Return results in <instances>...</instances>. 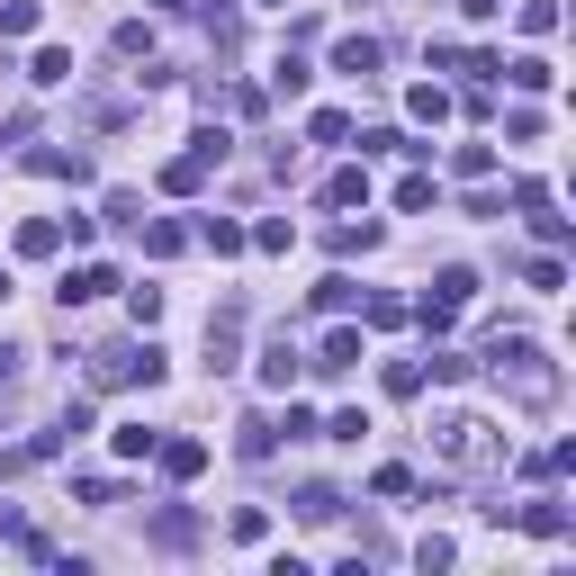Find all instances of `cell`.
<instances>
[{
    "mask_svg": "<svg viewBox=\"0 0 576 576\" xmlns=\"http://www.w3.org/2000/svg\"><path fill=\"white\" fill-rule=\"evenodd\" d=\"M477 370L514 397V405H558V370H549V351L541 342H523V333H495L486 351H477Z\"/></svg>",
    "mask_w": 576,
    "mask_h": 576,
    "instance_id": "obj_1",
    "label": "cell"
},
{
    "mask_svg": "<svg viewBox=\"0 0 576 576\" xmlns=\"http://www.w3.org/2000/svg\"><path fill=\"white\" fill-rule=\"evenodd\" d=\"M432 460L442 469H504V432L486 423V414H432Z\"/></svg>",
    "mask_w": 576,
    "mask_h": 576,
    "instance_id": "obj_2",
    "label": "cell"
},
{
    "mask_svg": "<svg viewBox=\"0 0 576 576\" xmlns=\"http://www.w3.org/2000/svg\"><path fill=\"white\" fill-rule=\"evenodd\" d=\"M163 379V351L154 342H109L91 351V388H154Z\"/></svg>",
    "mask_w": 576,
    "mask_h": 576,
    "instance_id": "obj_3",
    "label": "cell"
},
{
    "mask_svg": "<svg viewBox=\"0 0 576 576\" xmlns=\"http://www.w3.org/2000/svg\"><path fill=\"white\" fill-rule=\"evenodd\" d=\"M469 298H477V270H460V261H451V270H442V279H432V298H423V307H414V316H423V325H432V333H451V316H460V307H469Z\"/></svg>",
    "mask_w": 576,
    "mask_h": 576,
    "instance_id": "obj_4",
    "label": "cell"
},
{
    "mask_svg": "<svg viewBox=\"0 0 576 576\" xmlns=\"http://www.w3.org/2000/svg\"><path fill=\"white\" fill-rule=\"evenodd\" d=\"M235 360H244V298H226L207 316V370H235Z\"/></svg>",
    "mask_w": 576,
    "mask_h": 576,
    "instance_id": "obj_5",
    "label": "cell"
},
{
    "mask_svg": "<svg viewBox=\"0 0 576 576\" xmlns=\"http://www.w3.org/2000/svg\"><path fill=\"white\" fill-rule=\"evenodd\" d=\"M307 370H316V379H351V370H360V333H351V325H333V333L316 342Z\"/></svg>",
    "mask_w": 576,
    "mask_h": 576,
    "instance_id": "obj_6",
    "label": "cell"
},
{
    "mask_svg": "<svg viewBox=\"0 0 576 576\" xmlns=\"http://www.w3.org/2000/svg\"><path fill=\"white\" fill-rule=\"evenodd\" d=\"M109 288H117V270H109V261H82V270H63L54 298H63V307H91V298H109Z\"/></svg>",
    "mask_w": 576,
    "mask_h": 576,
    "instance_id": "obj_7",
    "label": "cell"
},
{
    "mask_svg": "<svg viewBox=\"0 0 576 576\" xmlns=\"http://www.w3.org/2000/svg\"><path fill=\"white\" fill-rule=\"evenodd\" d=\"M270 451H279V423H270V414H244V423H235V460H253V469H261Z\"/></svg>",
    "mask_w": 576,
    "mask_h": 576,
    "instance_id": "obj_8",
    "label": "cell"
},
{
    "mask_svg": "<svg viewBox=\"0 0 576 576\" xmlns=\"http://www.w3.org/2000/svg\"><path fill=\"white\" fill-rule=\"evenodd\" d=\"M154 460H163V477H198V469H207V442L172 432V442H154Z\"/></svg>",
    "mask_w": 576,
    "mask_h": 576,
    "instance_id": "obj_9",
    "label": "cell"
},
{
    "mask_svg": "<svg viewBox=\"0 0 576 576\" xmlns=\"http://www.w3.org/2000/svg\"><path fill=\"white\" fill-rule=\"evenodd\" d=\"M154 549H198V514H181V504H163V514H154Z\"/></svg>",
    "mask_w": 576,
    "mask_h": 576,
    "instance_id": "obj_10",
    "label": "cell"
},
{
    "mask_svg": "<svg viewBox=\"0 0 576 576\" xmlns=\"http://www.w3.org/2000/svg\"><path fill=\"white\" fill-rule=\"evenodd\" d=\"M28 172H45V181H91L82 144H72V154H63V144H37V154H28Z\"/></svg>",
    "mask_w": 576,
    "mask_h": 576,
    "instance_id": "obj_11",
    "label": "cell"
},
{
    "mask_svg": "<svg viewBox=\"0 0 576 576\" xmlns=\"http://www.w3.org/2000/svg\"><path fill=\"white\" fill-rule=\"evenodd\" d=\"M28 82H37V91H63V82H72V45H37V54H28Z\"/></svg>",
    "mask_w": 576,
    "mask_h": 576,
    "instance_id": "obj_12",
    "label": "cell"
},
{
    "mask_svg": "<svg viewBox=\"0 0 576 576\" xmlns=\"http://www.w3.org/2000/svg\"><path fill=\"white\" fill-rule=\"evenodd\" d=\"M523 532H541V541H567V495H532V504H523Z\"/></svg>",
    "mask_w": 576,
    "mask_h": 576,
    "instance_id": "obj_13",
    "label": "cell"
},
{
    "mask_svg": "<svg viewBox=\"0 0 576 576\" xmlns=\"http://www.w3.org/2000/svg\"><path fill=\"white\" fill-rule=\"evenodd\" d=\"M298 370H307V360H298V342L279 333V342L261 351V388H298Z\"/></svg>",
    "mask_w": 576,
    "mask_h": 576,
    "instance_id": "obj_14",
    "label": "cell"
},
{
    "mask_svg": "<svg viewBox=\"0 0 576 576\" xmlns=\"http://www.w3.org/2000/svg\"><path fill=\"white\" fill-rule=\"evenodd\" d=\"M19 253H28V261H54V253H63V226H54V216H28V226H19Z\"/></svg>",
    "mask_w": 576,
    "mask_h": 576,
    "instance_id": "obj_15",
    "label": "cell"
},
{
    "mask_svg": "<svg viewBox=\"0 0 576 576\" xmlns=\"http://www.w3.org/2000/svg\"><path fill=\"white\" fill-rule=\"evenodd\" d=\"M495 82H514V91H549L558 72H549L541 54H514V63H495Z\"/></svg>",
    "mask_w": 576,
    "mask_h": 576,
    "instance_id": "obj_16",
    "label": "cell"
},
{
    "mask_svg": "<svg viewBox=\"0 0 576 576\" xmlns=\"http://www.w3.org/2000/svg\"><path fill=\"white\" fill-rule=\"evenodd\" d=\"M333 72H360V82H370V72H379V37H342L333 45Z\"/></svg>",
    "mask_w": 576,
    "mask_h": 576,
    "instance_id": "obj_17",
    "label": "cell"
},
{
    "mask_svg": "<svg viewBox=\"0 0 576 576\" xmlns=\"http://www.w3.org/2000/svg\"><path fill=\"white\" fill-rule=\"evenodd\" d=\"M198 244H207V253H244L253 235L235 226V216H198Z\"/></svg>",
    "mask_w": 576,
    "mask_h": 576,
    "instance_id": "obj_18",
    "label": "cell"
},
{
    "mask_svg": "<svg viewBox=\"0 0 576 576\" xmlns=\"http://www.w3.org/2000/svg\"><path fill=\"white\" fill-rule=\"evenodd\" d=\"M333 514H342L333 486H298V523H333Z\"/></svg>",
    "mask_w": 576,
    "mask_h": 576,
    "instance_id": "obj_19",
    "label": "cell"
},
{
    "mask_svg": "<svg viewBox=\"0 0 576 576\" xmlns=\"http://www.w3.org/2000/svg\"><path fill=\"white\" fill-rule=\"evenodd\" d=\"M144 253H154V261H172V253H189V226H172V216H163V226H144Z\"/></svg>",
    "mask_w": 576,
    "mask_h": 576,
    "instance_id": "obj_20",
    "label": "cell"
},
{
    "mask_svg": "<svg viewBox=\"0 0 576 576\" xmlns=\"http://www.w3.org/2000/svg\"><path fill=\"white\" fill-rule=\"evenodd\" d=\"M351 298H360V288H351L342 270H333V279H316V307H325V316H351Z\"/></svg>",
    "mask_w": 576,
    "mask_h": 576,
    "instance_id": "obj_21",
    "label": "cell"
},
{
    "mask_svg": "<svg viewBox=\"0 0 576 576\" xmlns=\"http://www.w3.org/2000/svg\"><path fill=\"white\" fill-rule=\"evenodd\" d=\"M451 172H460V181H486V172H495V144H460Z\"/></svg>",
    "mask_w": 576,
    "mask_h": 576,
    "instance_id": "obj_22",
    "label": "cell"
},
{
    "mask_svg": "<svg viewBox=\"0 0 576 576\" xmlns=\"http://www.w3.org/2000/svg\"><path fill=\"white\" fill-rule=\"evenodd\" d=\"M325 198H333V207H360V198H370V172H333Z\"/></svg>",
    "mask_w": 576,
    "mask_h": 576,
    "instance_id": "obj_23",
    "label": "cell"
},
{
    "mask_svg": "<svg viewBox=\"0 0 576 576\" xmlns=\"http://www.w3.org/2000/svg\"><path fill=\"white\" fill-rule=\"evenodd\" d=\"M307 82H316V72H307L298 54H279V72H270V91H288V100H307Z\"/></svg>",
    "mask_w": 576,
    "mask_h": 576,
    "instance_id": "obj_24",
    "label": "cell"
},
{
    "mask_svg": "<svg viewBox=\"0 0 576 576\" xmlns=\"http://www.w3.org/2000/svg\"><path fill=\"white\" fill-rule=\"evenodd\" d=\"M109 442H117V460H144V451H154V442H163V432H144V423H117V432H109Z\"/></svg>",
    "mask_w": 576,
    "mask_h": 576,
    "instance_id": "obj_25",
    "label": "cell"
},
{
    "mask_svg": "<svg viewBox=\"0 0 576 576\" xmlns=\"http://www.w3.org/2000/svg\"><path fill=\"white\" fill-rule=\"evenodd\" d=\"M198 181H207V163H198V154H181V163H172V172H163V189H172V198H189V189H198Z\"/></svg>",
    "mask_w": 576,
    "mask_h": 576,
    "instance_id": "obj_26",
    "label": "cell"
},
{
    "mask_svg": "<svg viewBox=\"0 0 576 576\" xmlns=\"http://www.w3.org/2000/svg\"><path fill=\"white\" fill-rule=\"evenodd\" d=\"M325 244H333V253H370V244H379V226H370V216H360V226H333Z\"/></svg>",
    "mask_w": 576,
    "mask_h": 576,
    "instance_id": "obj_27",
    "label": "cell"
},
{
    "mask_svg": "<svg viewBox=\"0 0 576 576\" xmlns=\"http://www.w3.org/2000/svg\"><path fill=\"white\" fill-rule=\"evenodd\" d=\"M135 207H144L135 189H109V207H100V226H144V216H135Z\"/></svg>",
    "mask_w": 576,
    "mask_h": 576,
    "instance_id": "obj_28",
    "label": "cell"
},
{
    "mask_svg": "<svg viewBox=\"0 0 576 576\" xmlns=\"http://www.w3.org/2000/svg\"><path fill=\"white\" fill-rule=\"evenodd\" d=\"M253 244H261V253H288V244H298V226H288V216H261Z\"/></svg>",
    "mask_w": 576,
    "mask_h": 576,
    "instance_id": "obj_29",
    "label": "cell"
},
{
    "mask_svg": "<svg viewBox=\"0 0 576 576\" xmlns=\"http://www.w3.org/2000/svg\"><path fill=\"white\" fill-rule=\"evenodd\" d=\"M405 109H414V117H423V126H442V117H451V91H432V82H423V91H414V100H405Z\"/></svg>",
    "mask_w": 576,
    "mask_h": 576,
    "instance_id": "obj_30",
    "label": "cell"
},
{
    "mask_svg": "<svg viewBox=\"0 0 576 576\" xmlns=\"http://www.w3.org/2000/svg\"><path fill=\"white\" fill-rule=\"evenodd\" d=\"M388 397H423V360H388Z\"/></svg>",
    "mask_w": 576,
    "mask_h": 576,
    "instance_id": "obj_31",
    "label": "cell"
},
{
    "mask_svg": "<svg viewBox=\"0 0 576 576\" xmlns=\"http://www.w3.org/2000/svg\"><path fill=\"white\" fill-rule=\"evenodd\" d=\"M523 37H558V0H523Z\"/></svg>",
    "mask_w": 576,
    "mask_h": 576,
    "instance_id": "obj_32",
    "label": "cell"
},
{
    "mask_svg": "<svg viewBox=\"0 0 576 576\" xmlns=\"http://www.w3.org/2000/svg\"><path fill=\"white\" fill-rule=\"evenodd\" d=\"M37 28V0H0V37H28Z\"/></svg>",
    "mask_w": 576,
    "mask_h": 576,
    "instance_id": "obj_33",
    "label": "cell"
},
{
    "mask_svg": "<svg viewBox=\"0 0 576 576\" xmlns=\"http://www.w3.org/2000/svg\"><path fill=\"white\" fill-rule=\"evenodd\" d=\"M307 135H316V144H342V135H351V117H342V109H316V117H307Z\"/></svg>",
    "mask_w": 576,
    "mask_h": 576,
    "instance_id": "obj_34",
    "label": "cell"
},
{
    "mask_svg": "<svg viewBox=\"0 0 576 576\" xmlns=\"http://www.w3.org/2000/svg\"><path fill=\"white\" fill-rule=\"evenodd\" d=\"M397 207H405V216H423V207H432V181H423V172H405V181H397Z\"/></svg>",
    "mask_w": 576,
    "mask_h": 576,
    "instance_id": "obj_35",
    "label": "cell"
},
{
    "mask_svg": "<svg viewBox=\"0 0 576 576\" xmlns=\"http://www.w3.org/2000/svg\"><path fill=\"white\" fill-rule=\"evenodd\" d=\"M523 279H532V288H558L567 270H558V253H523Z\"/></svg>",
    "mask_w": 576,
    "mask_h": 576,
    "instance_id": "obj_36",
    "label": "cell"
},
{
    "mask_svg": "<svg viewBox=\"0 0 576 576\" xmlns=\"http://www.w3.org/2000/svg\"><path fill=\"white\" fill-rule=\"evenodd\" d=\"M226 532H235V541H261V532H270V514H261V504H235V523H226Z\"/></svg>",
    "mask_w": 576,
    "mask_h": 576,
    "instance_id": "obj_37",
    "label": "cell"
},
{
    "mask_svg": "<svg viewBox=\"0 0 576 576\" xmlns=\"http://www.w3.org/2000/svg\"><path fill=\"white\" fill-rule=\"evenodd\" d=\"M117 54H126V63H144V54H154V37H144V19H126V28H117Z\"/></svg>",
    "mask_w": 576,
    "mask_h": 576,
    "instance_id": "obj_38",
    "label": "cell"
},
{
    "mask_svg": "<svg viewBox=\"0 0 576 576\" xmlns=\"http://www.w3.org/2000/svg\"><path fill=\"white\" fill-rule=\"evenodd\" d=\"M405 316H414V307H405V298H370V325H379V333H397V325H405Z\"/></svg>",
    "mask_w": 576,
    "mask_h": 576,
    "instance_id": "obj_39",
    "label": "cell"
},
{
    "mask_svg": "<svg viewBox=\"0 0 576 576\" xmlns=\"http://www.w3.org/2000/svg\"><path fill=\"white\" fill-rule=\"evenodd\" d=\"M460 10H469V19H495V10H504V0H460Z\"/></svg>",
    "mask_w": 576,
    "mask_h": 576,
    "instance_id": "obj_40",
    "label": "cell"
},
{
    "mask_svg": "<svg viewBox=\"0 0 576 576\" xmlns=\"http://www.w3.org/2000/svg\"><path fill=\"white\" fill-rule=\"evenodd\" d=\"M10 379H19V351H0V388H10Z\"/></svg>",
    "mask_w": 576,
    "mask_h": 576,
    "instance_id": "obj_41",
    "label": "cell"
},
{
    "mask_svg": "<svg viewBox=\"0 0 576 576\" xmlns=\"http://www.w3.org/2000/svg\"><path fill=\"white\" fill-rule=\"evenodd\" d=\"M0 298H10V270H0Z\"/></svg>",
    "mask_w": 576,
    "mask_h": 576,
    "instance_id": "obj_42",
    "label": "cell"
},
{
    "mask_svg": "<svg viewBox=\"0 0 576 576\" xmlns=\"http://www.w3.org/2000/svg\"><path fill=\"white\" fill-rule=\"evenodd\" d=\"M261 10H288V0H261Z\"/></svg>",
    "mask_w": 576,
    "mask_h": 576,
    "instance_id": "obj_43",
    "label": "cell"
}]
</instances>
